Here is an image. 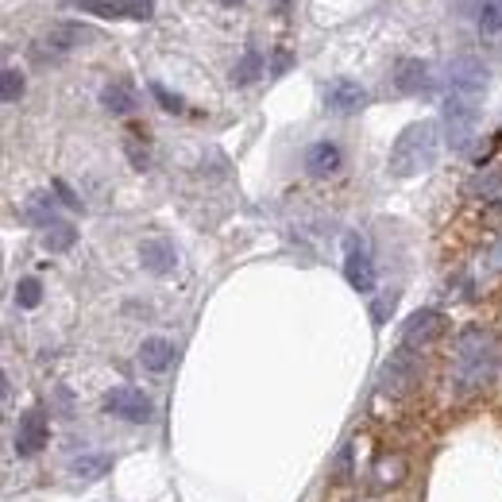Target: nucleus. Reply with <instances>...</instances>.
Here are the masks:
<instances>
[{"label":"nucleus","mask_w":502,"mask_h":502,"mask_svg":"<svg viewBox=\"0 0 502 502\" xmlns=\"http://www.w3.org/2000/svg\"><path fill=\"white\" fill-rule=\"evenodd\" d=\"M437 124L433 120H417L394 139L391 147V174L394 178H414V174L429 170L437 162Z\"/></svg>","instance_id":"1"},{"label":"nucleus","mask_w":502,"mask_h":502,"mask_svg":"<svg viewBox=\"0 0 502 502\" xmlns=\"http://www.w3.org/2000/svg\"><path fill=\"white\" fill-rule=\"evenodd\" d=\"M491 364H495V352H491V336L483 329H468L457 341V364H452V375H457V387L464 394L480 391L487 375H491Z\"/></svg>","instance_id":"2"},{"label":"nucleus","mask_w":502,"mask_h":502,"mask_svg":"<svg viewBox=\"0 0 502 502\" xmlns=\"http://www.w3.org/2000/svg\"><path fill=\"white\" fill-rule=\"evenodd\" d=\"M475 124H480V101L449 93L445 97V132L452 151H468L475 139Z\"/></svg>","instance_id":"3"},{"label":"nucleus","mask_w":502,"mask_h":502,"mask_svg":"<svg viewBox=\"0 0 502 502\" xmlns=\"http://www.w3.org/2000/svg\"><path fill=\"white\" fill-rule=\"evenodd\" d=\"M483 89H487V66L480 62V58L464 54V58H457V62L449 66V93H460V97L480 101Z\"/></svg>","instance_id":"4"},{"label":"nucleus","mask_w":502,"mask_h":502,"mask_svg":"<svg viewBox=\"0 0 502 502\" xmlns=\"http://www.w3.org/2000/svg\"><path fill=\"white\" fill-rule=\"evenodd\" d=\"M445 333V317L433 309H422V313H414L410 321H406V329H402V348L406 352H422L425 344H433L437 336Z\"/></svg>","instance_id":"5"},{"label":"nucleus","mask_w":502,"mask_h":502,"mask_svg":"<svg viewBox=\"0 0 502 502\" xmlns=\"http://www.w3.org/2000/svg\"><path fill=\"white\" fill-rule=\"evenodd\" d=\"M104 410L124 417V422H136V425L151 422V399L144 391H132V387H116L109 399H104Z\"/></svg>","instance_id":"6"},{"label":"nucleus","mask_w":502,"mask_h":502,"mask_svg":"<svg viewBox=\"0 0 502 502\" xmlns=\"http://www.w3.org/2000/svg\"><path fill=\"white\" fill-rule=\"evenodd\" d=\"M66 4L93 12V16H104V20H120V16L147 20L151 16V0H66Z\"/></svg>","instance_id":"7"},{"label":"nucleus","mask_w":502,"mask_h":502,"mask_svg":"<svg viewBox=\"0 0 502 502\" xmlns=\"http://www.w3.org/2000/svg\"><path fill=\"white\" fill-rule=\"evenodd\" d=\"M344 278L348 286L359 290V294H371L375 290V267H371L367 251L359 240H348V255H344Z\"/></svg>","instance_id":"8"},{"label":"nucleus","mask_w":502,"mask_h":502,"mask_svg":"<svg viewBox=\"0 0 502 502\" xmlns=\"http://www.w3.org/2000/svg\"><path fill=\"white\" fill-rule=\"evenodd\" d=\"M46 437H51V429H46L43 410H28L20 417V429H16V452L20 457H35V452L46 449Z\"/></svg>","instance_id":"9"},{"label":"nucleus","mask_w":502,"mask_h":502,"mask_svg":"<svg viewBox=\"0 0 502 502\" xmlns=\"http://www.w3.org/2000/svg\"><path fill=\"white\" fill-rule=\"evenodd\" d=\"M341 162H344L341 147L329 144V139H321V144H313V147L306 151V167H309L313 178H329V174L341 170Z\"/></svg>","instance_id":"10"},{"label":"nucleus","mask_w":502,"mask_h":502,"mask_svg":"<svg viewBox=\"0 0 502 502\" xmlns=\"http://www.w3.org/2000/svg\"><path fill=\"white\" fill-rule=\"evenodd\" d=\"M394 89L399 93H425L429 89V66L422 58H402L394 66Z\"/></svg>","instance_id":"11"},{"label":"nucleus","mask_w":502,"mask_h":502,"mask_svg":"<svg viewBox=\"0 0 502 502\" xmlns=\"http://www.w3.org/2000/svg\"><path fill=\"white\" fill-rule=\"evenodd\" d=\"M139 259H144V267L151 275H170L174 271V248L162 236H151L139 243Z\"/></svg>","instance_id":"12"},{"label":"nucleus","mask_w":502,"mask_h":502,"mask_svg":"<svg viewBox=\"0 0 502 502\" xmlns=\"http://www.w3.org/2000/svg\"><path fill=\"white\" fill-rule=\"evenodd\" d=\"M367 104V93L356 86V81H336V86L329 89V109L333 112H341V116H352V112H359Z\"/></svg>","instance_id":"13"},{"label":"nucleus","mask_w":502,"mask_h":502,"mask_svg":"<svg viewBox=\"0 0 502 502\" xmlns=\"http://www.w3.org/2000/svg\"><path fill=\"white\" fill-rule=\"evenodd\" d=\"M174 359V344L162 341V336H151V341H144V348H139V364H144L147 371H167Z\"/></svg>","instance_id":"14"},{"label":"nucleus","mask_w":502,"mask_h":502,"mask_svg":"<svg viewBox=\"0 0 502 502\" xmlns=\"http://www.w3.org/2000/svg\"><path fill=\"white\" fill-rule=\"evenodd\" d=\"M101 104L112 116H128L136 109V97H132V89H128V86H120V81H109V86L101 89Z\"/></svg>","instance_id":"15"},{"label":"nucleus","mask_w":502,"mask_h":502,"mask_svg":"<svg viewBox=\"0 0 502 502\" xmlns=\"http://www.w3.org/2000/svg\"><path fill=\"white\" fill-rule=\"evenodd\" d=\"M468 193H472V197H483V202H502V170L487 167L480 178H472Z\"/></svg>","instance_id":"16"},{"label":"nucleus","mask_w":502,"mask_h":502,"mask_svg":"<svg viewBox=\"0 0 502 502\" xmlns=\"http://www.w3.org/2000/svg\"><path fill=\"white\" fill-rule=\"evenodd\" d=\"M74 240H78V228L66 225V220H54V225H46V232H43V248L46 251H70L74 248Z\"/></svg>","instance_id":"17"},{"label":"nucleus","mask_w":502,"mask_h":502,"mask_svg":"<svg viewBox=\"0 0 502 502\" xmlns=\"http://www.w3.org/2000/svg\"><path fill=\"white\" fill-rule=\"evenodd\" d=\"M112 468V457H104V452H81V457L70 464V472L81 475V480H93V475H104Z\"/></svg>","instance_id":"18"},{"label":"nucleus","mask_w":502,"mask_h":502,"mask_svg":"<svg viewBox=\"0 0 502 502\" xmlns=\"http://www.w3.org/2000/svg\"><path fill=\"white\" fill-rule=\"evenodd\" d=\"M480 31L498 35L502 31V0H483L480 4Z\"/></svg>","instance_id":"19"},{"label":"nucleus","mask_w":502,"mask_h":502,"mask_svg":"<svg viewBox=\"0 0 502 502\" xmlns=\"http://www.w3.org/2000/svg\"><path fill=\"white\" fill-rule=\"evenodd\" d=\"M0 97H4L8 104H16L23 97V74L16 66H8L4 74H0Z\"/></svg>","instance_id":"20"},{"label":"nucleus","mask_w":502,"mask_h":502,"mask_svg":"<svg viewBox=\"0 0 502 502\" xmlns=\"http://www.w3.org/2000/svg\"><path fill=\"white\" fill-rule=\"evenodd\" d=\"M16 301H20V309H35L43 301V286H39V278H20V286H16Z\"/></svg>","instance_id":"21"},{"label":"nucleus","mask_w":502,"mask_h":502,"mask_svg":"<svg viewBox=\"0 0 502 502\" xmlns=\"http://www.w3.org/2000/svg\"><path fill=\"white\" fill-rule=\"evenodd\" d=\"M259 70H263V58H259V51H248V54H243V62L236 66V74H232V78H236V86H248V81H255V78H259Z\"/></svg>","instance_id":"22"},{"label":"nucleus","mask_w":502,"mask_h":502,"mask_svg":"<svg viewBox=\"0 0 502 502\" xmlns=\"http://www.w3.org/2000/svg\"><path fill=\"white\" fill-rule=\"evenodd\" d=\"M151 93H155V101H159L167 112H182V97H174V93H170V89H162L159 81H155V86H151Z\"/></svg>","instance_id":"23"},{"label":"nucleus","mask_w":502,"mask_h":502,"mask_svg":"<svg viewBox=\"0 0 502 502\" xmlns=\"http://www.w3.org/2000/svg\"><path fill=\"white\" fill-rule=\"evenodd\" d=\"M54 193L62 197V205H66V209H81V202L74 197V190H70V185H66L62 178H54Z\"/></svg>","instance_id":"24"},{"label":"nucleus","mask_w":502,"mask_h":502,"mask_svg":"<svg viewBox=\"0 0 502 502\" xmlns=\"http://www.w3.org/2000/svg\"><path fill=\"white\" fill-rule=\"evenodd\" d=\"M487 263H491L495 271H502V240L491 243V251H487Z\"/></svg>","instance_id":"25"}]
</instances>
